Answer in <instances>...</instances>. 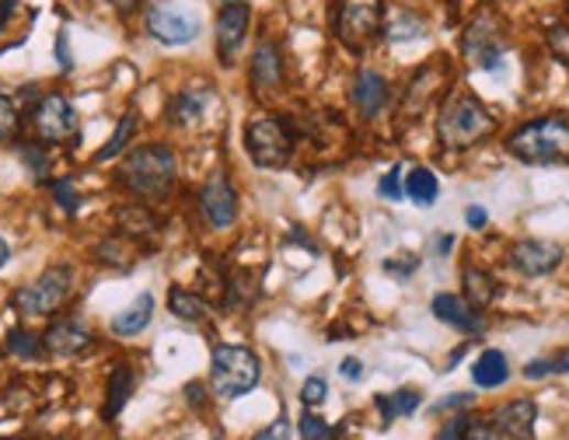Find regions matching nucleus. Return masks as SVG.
I'll return each instance as SVG.
<instances>
[{"label": "nucleus", "mask_w": 569, "mask_h": 440, "mask_svg": "<svg viewBox=\"0 0 569 440\" xmlns=\"http://www.w3.org/2000/svg\"><path fill=\"white\" fill-rule=\"evenodd\" d=\"M506 151L527 165L569 162V119H562V116L535 119V123L521 127L511 140H506Z\"/></svg>", "instance_id": "nucleus-1"}, {"label": "nucleus", "mask_w": 569, "mask_h": 440, "mask_svg": "<svg viewBox=\"0 0 569 440\" xmlns=\"http://www.w3.org/2000/svg\"><path fill=\"white\" fill-rule=\"evenodd\" d=\"M493 116L485 109L479 98L472 95H455L451 102L444 106L440 119H437V136L444 147H475L479 140H485L493 133Z\"/></svg>", "instance_id": "nucleus-2"}, {"label": "nucleus", "mask_w": 569, "mask_h": 440, "mask_svg": "<svg viewBox=\"0 0 569 440\" xmlns=\"http://www.w3.org/2000/svg\"><path fill=\"white\" fill-rule=\"evenodd\" d=\"M175 172H178L175 154L165 144H144L127 157L123 186L136 196L157 199L175 186Z\"/></svg>", "instance_id": "nucleus-3"}, {"label": "nucleus", "mask_w": 569, "mask_h": 440, "mask_svg": "<svg viewBox=\"0 0 569 440\" xmlns=\"http://www.w3.org/2000/svg\"><path fill=\"white\" fill-rule=\"evenodd\" d=\"M210 385L220 398L249 395L259 385V360L245 346H214L210 356Z\"/></svg>", "instance_id": "nucleus-4"}, {"label": "nucleus", "mask_w": 569, "mask_h": 440, "mask_svg": "<svg viewBox=\"0 0 569 440\" xmlns=\"http://www.w3.org/2000/svg\"><path fill=\"white\" fill-rule=\"evenodd\" d=\"M70 294H74V270L50 266L43 276L14 294V308L25 318H50L70 301Z\"/></svg>", "instance_id": "nucleus-5"}, {"label": "nucleus", "mask_w": 569, "mask_h": 440, "mask_svg": "<svg viewBox=\"0 0 569 440\" xmlns=\"http://www.w3.org/2000/svg\"><path fill=\"white\" fill-rule=\"evenodd\" d=\"M147 32L165 46H186L203 32L199 14L175 4V0H157L147 8Z\"/></svg>", "instance_id": "nucleus-6"}, {"label": "nucleus", "mask_w": 569, "mask_h": 440, "mask_svg": "<svg viewBox=\"0 0 569 440\" xmlns=\"http://www.w3.org/2000/svg\"><path fill=\"white\" fill-rule=\"evenodd\" d=\"M245 147H249L252 162L259 168H280V165L291 162L294 136H291V130H287L283 119H259V123L249 127Z\"/></svg>", "instance_id": "nucleus-7"}, {"label": "nucleus", "mask_w": 569, "mask_h": 440, "mask_svg": "<svg viewBox=\"0 0 569 440\" xmlns=\"http://www.w3.org/2000/svg\"><path fill=\"white\" fill-rule=\"evenodd\" d=\"M381 32V0H342L339 38L350 50H363Z\"/></svg>", "instance_id": "nucleus-8"}, {"label": "nucleus", "mask_w": 569, "mask_h": 440, "mask_svg": "<svg viewBox=\"0 0 569 440\" xmlns=\"http://www.w3.org/2000/svg\"><path fill=\"white\" fill-rule=\"evenodd\" d=\"M32 127L46 144H64V140L77 136V112L64 95H46L32 109Z\"/></svg>", "instance_id": "nucleus-9"}, {"label": "nucleus", "mask_w": 569, "mask_h": 440, "mask_svg": "<svg viewBox=\"0 0 569 440\" xmlns=\"http://www.w3.org/2000/svg\"><path fill=\"white\" fill-rule=\"evenodd\" d=\"M464 56H469V64L482 67V70H496L500 59H503V38H500V29L490 14L475 18L464 32Z\"/></svg>", "instance_id": "nucleus-10"}, {"label": "nucleus", "mask_w": 569, "mask_h": 440, "mask_svg": "<svg viewBox=\"0 0 569 440\" xmlns=\"http://www.w3.org/2000/svg\"><path fill=\"white\" fill-rule=\"evenodd\" d=\"M199 210L203 217H207V224L223 231V228H231L234 224V217H238V196L228 183V175H210L207 178V186H203L199 193Z\"/></svg>", "instance_id": "nucleus-11"}, {"label": "nucleus", "mask_w": 569, "mask_h": 440, "mask_svg": "<svg viewBox=\"0 0 569 440\" xmlns=\"http://www.w3.org/2000/svg\"><path fill=\"white\" fill-rule=\"evenodd\" d=\"M249 4H241V0H228V8L220 11L217 18V46H220V64L231 67L238 53H241V43H245L249 35Z\"/></svg>", "instance_id": "nucleus-12"}, {"label": "nucleus", "mask_w": 569, "mask_h": 440, "mask_svg": "<svg viewBox=\"0 0 569 440\" xmlns=\"http://www.w3.org/2000/svg\"><path fill=\"white\" fill-rule=\"evenodd\" d=\"M434 318L444 326H451L464 336H482L485 332V322H482V315L479 308H472L469 301H461L458 294H437L434 297Z\"/></svg>", "instance_id": "nucleus-13"}, {"label": "nucleus", "mask_w": 569, "mask_h": 440, "mask_svg": "<svg viewBox=\"0 0 569 440\" xmlns=\"http://www.w3.org/2000/svg\"><path fill=\"white\" fill-rule=\"evenodd\" d=\"M511 263L524 276H545V273H552L562 263V249L556 242H538V238H532V242L514 245Z\"/></svg>", "instance_id": "nucleus-14"}, {"label": "nucleus", "mask_w": 569, "mask_h": 440, "mask_svg": "<svg viewBox=\"0 0 569 440\" xmlns=\"http://www.w3.org/2000/svg\"><path fill=\"white\" fill-rule=\"evenodd\" d=\"M91 343H95V336L80 322H74V318L50 326V332L43 336V350H50L53 356H80Z\"/></svg>", "instance_id": "nucleus-15"}, {"label": "nucleus", "mask_w": 569, "mask_h": 440, "mask_svg": "<svg viewBox=\"0 0 569 440\" xmlns=\"http://www.w3.org/2000/svg\"><path fill=\"white\" fill-rule=\"evenodd\" d=\"M535 419H538V406L532 398H517V403H506L496 413V430L514 440H535Z\"/></svg>", "instance_id": "nucleus-16"}, {"label": "nucleus", "mask_w": 569, "mask_h": 440, "mask_svg": "<svg viewBox=\"0 0 569 440\" xmlns=\"http://www.w3.org/2000/svg\"><path fill=\"white\" fill-rule=\"evenodd\" d=\"M353 106L368 119L381 116V109L389 106V81L374 70H363L353 81Z\"/></svg>", "instance_id": "nucleus-17"}, {"label": "nucleus", "mask_w": 569, "mask_h": 440, "mask_svg": "<svg viewBox=\"0 0 569 440\" xmlns=\"http://www.w3.org/2000/svg\"><path fill=\"white\" fill-rule=\"evenodd\" d=\"M283 81V59H280V50L273 43H259L255 50V59H252V85L259 91H270V88H280Z\"/></svg>", "instance_id": "nucleus-18"}, {"label": "nucleus", "mask_w": 569, "mask_h": 440, "mask_svg": "<svg viewBox=\"0 0 569 440\" xmlns=\"http://www.w3.org/2000/svg\"><path fill=\"white\" fill-rule=\"evenodd\" d=\"M472 382L479 388H500L511 382V360H506L500 350H485L479 360H475V367H472Z\"/></svg>", "instance_id": "nucleus-19"}, {"label": "nucleus", "mask_w": 569, "mask_h": 440, "mask_svg": "<svg viewBox=\"0 0 569 440\" xmlns=\"http://www.w3.org/2000/svg\"><path fill=\"white\" fill-rule=\"evenodd\" d=\"M151 315H154V297L151 294H140L130 308H123L112 318V332L116 336H136L151 326Z\"/></svg>", "instance_id": "nucleus-20"}, {"label": "nucleus", "mask_w": 569, "mask_h": 440, "mask_svg": "<svg viewBox=\"0 0 569 440\" xmlns=\"http://www.w3.org/2000/svg\"><path fill=\"white\" fill-rule=\"evenodd\" d=\"M207 109H210V91L186 88L172 102V119H175L178 127H193V123H199L203 116H207Z\"/></svg>", "instance_id": "nucleus-21"}, {"label": "nucleus", "mask_w": 569, "mask_h": 440, "mask_svg": "<svg viewBox=\"0 0 569 440\" xmlns=\"http://www.w3.org/2000/svg\"><path fill=\"white\" fill-rule=\"evenodd\" d=\"M402 189L416 207H434L437 196H440V183H437V175L430 168H413Z\"/></svg>", "instance_id": "nucleus-22"}, {"label": "nucleus", "mask_w": 569, "mask_h": 440, "mask_svg": "<svg viewBox=\"0 0 569 440\" xmlns=\"http://www.w3.org/2000/svg\"><path fill=\"white\" fill-rule=\"evenodd\" d=\"M133 371L130 364H119L109 377V398H106V419H116L119 413H123V406L130 403V392H133Z\"/></svg>", "instance_id": "nucleus-23"}, {"label": "nucleus", "mask_w": 569, "mask_h": 440, "mask_svg": "<svg viewBox=\"0 0 569 440\" xmlns=\"http://www.w3.org/2000/svg\"><path fill=\"white\" fill-rule=\"evenodd\" d=\"M168 308H172L175 318H182V322H203V318L210 315V305L203 301V297H196L193 290H186V287L168 290Z\"/></svg>", "instance_id": "nucleus-24"}, {"label": "nucleus", "mask_w": 569, "mask_h": 440, "mask_svg": "<svg viewBox=\"0 0 569 440\" xmlns=\"http://www.w3.org/2000/svg\"><path fill=\"white\" fill-rule=\"evenodd\" d=\"M419 403H423V395L413 392V388H402L395 395H377L374 398V406L384 416V424H392V419H398V416H413L419 409Z\"/></svg>", "instance_id": "nucleus-25"}, {"label": "nucleus", "mask_w": 569, "mask_h": 440, "mask_svg": "<svg viewBox=\"0 0 569 440\" xmlns=\"http://www.w3.org/2000/svg\"><path fill=\"white\" fill-rule=\"evenodd\" d=\"M464 294H469V305L472 308H485L496 297V279L482 270H464Z\"/></svg>", "instance_id": "nucleus-26"}, {"label": "nucleus", "mask_w": 569, "mask_h": 440, "mask_svg": "<svg viewBox=\"0 0 569 440\" xmlns=\"http://www.w3.org/2000/svg\"><path fill=\"white\" fill-rule=\"evenodd\" d=\"M133 130H136V116H133V112H127L123 119H119L116 133L109 136V144L98 151V162H112L116 154H123V151H127V144H130V136H133Z\"/></svg>", "instance_id": "nucleus-27"}, {"label": "nucleus", "mask_w": 569, "mask_h": 440, "mask_svg": "<svg viewBox=\"0 0 569 440\" xmlns=\"http://www.w3.org/2000/svg\"><path fill=\"white\" fill-rule=\"evenodd\" d=\"M8 350H11L14 356H22V360H35V356H43V339L32 336V332H25V329H14V332L8 336Z\"/></svg>", "instance_id": "nucleus-28"}, {"label": "nucleus", "mask_w": 569, "mask_h": 440, "mask_svg": "<svg viewBox=\"0 0 569 440\" xmlns=\"http://www.w3.org/2000/svg\"><path fill=\"white\" fill-rule=\"evenodd\" d=\"M119 224H127L130 234H154V217L144 207H123L119 210Z\"/></svg>", "instance_id": "nucleus-29"}, {"label": "nucleus", "mask_w": 569, "mask_h": 440, "mask_svg": "<svg viewBox=\"0 0 569 440\" xmlns=\"http://www.w3.org/2000/svg\"><path fill=\"white\" fill-rule=\"evenodd\" d=\"M22 130V112L8 95H0V140H14Z\"/></svg>", "instance_id": "nucleus-30"}, {"label": "nucleus", "mask_w": 569, "mask_h": 440, "mask_svg": "<svg viewBox=\"0 0 569 440\" xmlns=\"http://www.w3.org/2000/svg\"><path fill=\"white\" fill-rule=\"evenodd\" d=\"M416 35H423V22H419L416 14H398L395 22L389 25L392 43H405V38H416Z\"/></svg>", "instance_id": "nucleus-31"}, {"label": "nucleus", "mask_w": 569, "mask_h": 440, "mask_svg": "<svg viewBox=\"0 0 569 440\" xmlns=\"http://www.w3.org/2000/svg\"><path fill=\"white\" fill-rule=\"evenodd\" d=\"M297 430H300V440H332V427L325 424L321 416H315V413H304Z\"/></svg>", "instance_id": "nucleus-32"}, {"label": "nucleus", "mask_w": 569, "mask_h": 440, "mask_svg": "<svg viewBox=\"0 0 569 440\" xmlns=\"http://www.w3.org/2000/svg\"><path fill=\"white\" fill-rule=\"evenodd\" d=\"M53 196H56V204L64 213H77L80 207V193L74 186V178H59V183H53Z\"/></svg>", "instance_id": "nucleus-33"}, {"label": "nucleus", "mask_w": 569, "mask_h": 440, "mask_svg": "<svg viewBox=\"0 0 569 440\" xmlns=\"http://www.w3.org/2000/svg\"><path fill=\"white\" fill-rule=\"evenodd\" d=\"M325 398H329V382H325V377H308L304 388H300V403L308 409H315V406L325 403Z\"/></svg>", "instance_id": "nucleus-34"}, {"label": "nucleus", "mask_w": 569, "mask_h": 440, "mask_svg": "<svg viewBox=\"0 0 569 440\" xmlns=\"http://www.w3.org/2000/svg\"><path fill=\"white\" fill-rule=\"evenodd\" d=\"M464 440H500L493 419H464Z\"/></svg>", "instance_id": "nucleus-35"}, {"label": "nucleus", "mask_w": 569, "mask_h": 440, "mask_svg": "<svg viewBox=\"0 0 569 440\" xmlns=\"http://www.w3.org/2000/svg\"><path fill=\"white\" fill-rule=\"evenodd\" d=\"M22 162L29 165V172H32L35 178H43L46 168H50V157H46V151L39 147V144H25V147H22Z\"/></svg>", "instance_id": "nucleus-36"}, {"label": "nucleus", "mask_w": 569, "mask_h": 440, "mask_svg": "<svg viewBox=\"0 0 569 440\" xmlns=\"http://www.w3.org/2000/svg\"><path fill=\"white\" fill-rule=\"evenodd\" d=\"M377 193H381L384 199H402V196H405V189H402V168H398V165L381 178V183H377Z\"/></svg>", "instance_id": "nucleus-37"}, {"label": "nucleus", "mask_w": 569, "mask_h": 440, "mask_svg": "<svg viewBox=\"0 0 569 440\" xmlns=\"http://www.w3.org/2000/svg\"><path fill=\"white\" fill-rule=\"evenodd\" d=\"M548 46H552V53L562 59V64H569V25H559L548 32Z\"/></svg>", "instance_id": "nucleus-38"}, {"label": "nucleus", "mask_w": 569, "mask_h": 440, "mask_svg": "<svg viewBox=\"0 0 569 440\" xmlns=\"http://www.w3.org/2000/svg\"><path fill=\"white\" fill-rule=\"evenodd\" d=\"M475 403V395H469V392H455L451 398H444V403H437L434 406V413H447V409H464V406H472Z\"/></svg>", "instance_id": "nucleus-39"}, {"label": "nucleus", "mask_w": 569, "mask_h": 440, "mask_svg": "<svg viewBox=\"0 0 569 440\" xmlns=\"http://www.w3.org/2000/svg\"><path fill=\"white\" fill-rule=\"evenodd\" d=\"M464 419L469 416H458V419H451V424H444L434 440H464Z\"/></svg>", "instance_id": "nucleus-40"}, {"label": "nucleus", "mask_w": 569, "mask_h": 440, "mask_svg": "<svg viewBox=\"0 0 569 440\" xmlns=\"http://www.w3.org/2000/svg\"><path fill=\"white\" fill-rule=\"evenodd\" d=\"M287 437H291V419H287V416H280L276 424H273L270 430H262L255 440H287Z\"/></svg>", "instance_id": "nucleus-41"}, {"label": "nucleus", "mask_w": 569, "mask_h": 440, "mask_svg": "<svg viewBox=\"0 0 569 440\" xmlns=\"http://www.w3.org/2000/svg\"><path fill=\"white\" fill-rule=\"evenodd\" d=\"M339 374H342V377H347V382H363V374H368V371H363V364H360V360H357V356H347V360H342V367H339Z\"/></svg>", "instance_id": "nucleus-42"}, {"label": "nucleus", "mask_w": 569, "mask_h": 440, "mask_svg": "<svg viewBox=\"0 0 569 440\" xmlns=\"http://www.w3.org/2000/svg\"><path fill=\"white\" fill-rule=\"evenodd\" d=\"M545 374H552V360H532V364L524 367V377H532V382H538Z\"/></svg>", "instance_id": "nucleus-43"}, {"label": "nucleus", "mask_w": 569, "mask_h": 440, "mask_svg": "<svg viewBox=\"0 0 569 440\" xmlns=\"http://www.w3.org/2000/svg\"><path fill=\"white\" fill-rule=\"evenodd\" d=\"M56 56H59V67H64V70H70V67H74L70 50H67V32H59V35H56Z\"/></svg>", "instance_id": "nucleus-44"}, {"label": "nucleus", "mask_w": 569, "mask_h": 440, "mask_svg": "<svg viewBox=\"0 0 569 440\" xmlns=\"http://www.w3.org/2000/svg\"><path fill=\"white\" fill-rule=\"evenodd\" d=\"M464 220H469V228H485V220H490V217H485V210L482 207H469V210H464Z\"/></svg>", "instance_id": "nucleus-45"}, {"label": "nucleus", "mask_w": 569, "mask_h": 440, "mask_svg": "<svg viewBox=\"0 0 569 440\" xmlns=\"http://www.w3.org/2000/svg\"><path fill=\"white\" fill-rule=\"evenodd\" d=\"M14 4H18V0H0V32H4V25L11 22Z\"/></svg>", "instance_id": "nucleus-46"}, {"label": "nucleus", "mask_w": 569, "mask_h": 440, "mask_svg": "<svg viewBox=\"0 0 569 440\" xmlns=\"http://www.w3.org/2000/svg\"><path fill=\"white\" fill-rule=\"evenodd\" d=\"M552 374H569V350L552 356Z\"/></svg>", "instance_id": "nucleus-47"}, {"label": "nucleus", "mask_w": 569, "mask_h": 440, "mask_svg": "<svg viewBox=\"0 0 569 440\" xmlns=\"http://www.w3.org/2000/svg\"><path fill=\"white\" fill-rule=\"evenodd\" d=\"M384 270L405 276V273H413V270H416V258H409V263H384Z\"/></svg>", "instance_id": "nucleus-48"}, {"label": "nucleus", "mask_w": 569, "mask_h": 440, "mask_svg": "<svg viewBox=\"0 0 569 440\" xmlns=\"http://www.w3.org/2000/svg\"><path fill=\"white\" fill-rule=\"evenodd\" d=\"M8 258H11V245L4 242V238H0V270L8 266Z\"/></svg>", "instance_id": "nucleus-49"}, {"label": "nucleus", "mask_w": 569, "mask_h": 440, "mask_svg": "<svg viewBox=\"0 0 569 440\" xmlns=\"http://www.w3.org/2000/svg\"><path fill=\"white\" fill-rule=\"evenodd\" d=\"M116 4V11H123V14H130L133 8H136V0H112Z\"/></svg>", "instance_id": "nucleus-50"}, {"label": "nucleus", "mask_w": 569, "mask_h": 440, "mask_svg": "<svg viewBox=\"0 0 569 440\" xmlns=\"http://www.w3.org/2000/svg\"><path fill=\"white\" fill-rule=\"evenodd\" d=\"M451 245H455V238H451V234L440 238V252H451Z\"/></svg>", "instance_id": "nucleus-51"}]
</instances>
